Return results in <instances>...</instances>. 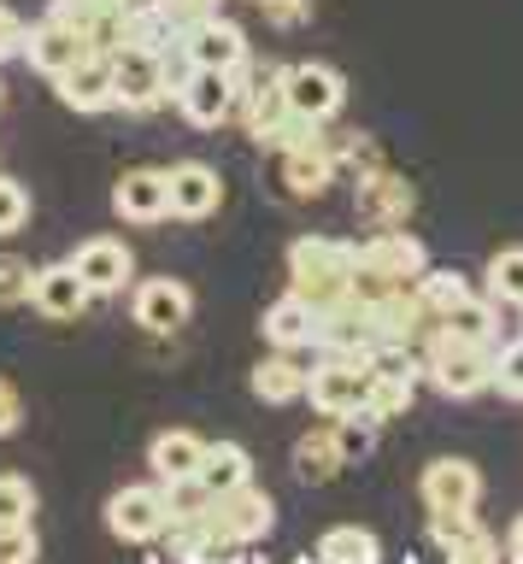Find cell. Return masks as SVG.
Returning <instances> with one entry per match:
<instances>
[{
  "label": "cell",
  "mask_w": 523,
  "mask_h": 564,
  "mask_svg": "<svg viewBox=\"0 0 523 564\" xmlns=\"http://www.w3.org/2000/svg\"><path fill=\"white\" fill-rule=\"evenodd\" d=\"M424 382L447 400H477L494 388V341H465L435 324L424 335Z\"/></svg>",
  "instance_id": "6da1fadb"
},
{
  "label": "cell",
  "mask_w": 523,
  "mask_h": 564,
  "mask_svg": "<svg viewBox=\"0 0 523 564\" xmlns=\"http://www.w3.org/2000/svg\"><path fill=\"white\" fill-rule=\"evenodd\" d=\"M359 271V247L341 236H301L288 241V289L306 294L312 306H336L353 289Z\"/></svg>",
  "instance_id": "7a4b0ae2"
},
{
  "label": "cell",
  "mask_w": 523,
  "mask_h": 564,
  "mask_svg": "<svg viewBox=\"0 0 523 564\" xmlns=\"http://www.w3.org/2000/svg\"><path fill=\"white\" fill-rule=\"evenodd\" d=\"M371 359H341L324 352L318 370H306V400L318 405V417H347V412H371Z\"/></svg>",
  "instance_id": "3957f363"
},
{
  "label": "cell",
  "mask_w": 523,
  "mask_h": 564,
  "mask_svg": "<svg viewBox=\"0 0 523 564\" xmlns=\"http://www.w3.org/2000/svg\"><path fill=\"white\" fill-rule=\"evenodd\" d=\"M417 494H424L429 518H465L482 506V470L470 458H429L417 470Z\"/></svg>",
  "instance_id": "277c9868"
},
{
  "label": "cell",
  "mask_w": 523,
  "mask_h": 564,
  "mask_svg": "<svg viewBox=\"0 0 523 564\" xmlns=\"http://www.w3.org/2000/svg\"><path fill=\"white\" fill-rule=\"evenodd\" d=\"M271 171H276V188H283L288 200H318V194H329V183L341 176V159L318 130V135H306V141H294V148L276 153Z\"/></svg>",
  "instance_id": "5b68a950"
},
{
  "label": "cell",
  "mask_w": 523,
  "mask_h": 564,
  "mask_svg": "<svg viewBox=\"0 0 523 564\" xmlns=\"http://www.w3.org/2000/svg\"><path fill=\"white\" fill-rule=\"evenodd\" d=\"M107 523H112V535L118 541H160L171 535V500H165V482H142V488H118L112 500H107Z\"/></svg>",
  "instance_id": "8992f818"
},
{
  "label": "cell",
  "mask_w": 523,
  "mask_h": 564,
  "mask_svg": "<svg viewBox=\"0 0 523 564\" xmlns=\"http://www.w3.org/2000/svg\"><path fill=\"white\" fill-rule=\"evenodd\" d=\"M283 95L288 106L301 112L306 123H336L341 118V106H347V77L336 65H318V59H306V65H288L283 70Z\"/></svg>",
  "instance_id": "52a82bcc"
},
{
  "label": "cell",
  "mask_w": 523,
  "mask_h": 564,
  "mask_svg": "<svg viewBox=\"0 0 523 564\" xmlns=\"http://www.w3.org/2000/svg\"><path fill=\"white\" fill-rule=\"evenodd\" d=\"M112 88L124 112H160V106H171L165 65L153 47H112Z\"/></svg>",
  "instance_id": "ba28073f"
},
{
  "label": "cell",
  "mask_w": 523,
  "mask_h": 564,
  "mask_svg": "<svg viewBox=\"0 0 523 564\" xmlns=\"http://www.w3.org/2000/svg\"><path fill=\"white\" fill-rule=\"evenodd\" d=\"M353 212L371 229H400L417 212V188L406 183L400 171H364V176H353Z\"/></svg>",
  "instance_id": "9c48e42d"
},
{
  "label": "cell",
  "mask_w": 523,
  "mask_h": 564,
  "mask_svg": "<svg viewBox=\"0 0 523 564\" xmlns=\"http://www.w3.org/2000/svg\"><path fill=\"white\" fill-rule=\"evenodd\" d=\"M89 47H95L89 30L72 24V18H59V12H47L36 30H24V59H30V70H36V77H47V83H54L65 65H77Z\"/></svg>",
  "instance_id": "30bf717a"
},
{
  "label": "cell",
  "mask_w": 523,
  "mask_h": 564,
  "mask_svg": "<svg viewBox=\"0 0 523 564\" xmlns=\"http://www.w3.org/2000/svg\"><path fill=\"white\" fill-rule=\"evenodd\" d=\"M54 95L72 106V112H112V106H118L112 53H107V47H89L77 65H65L59 77H54Z\"/></svg>",
  "instance_id": "8fae6325"
},
{
  "label": "cell",
  "mask_w": 523,
  "mask_h": 564,
  "mask_svg": "<svg viewBox=\"0 0 523 564\" xmlns=\"http://www.w3.org/2000/svg\"><path fill=\"white\" fill-rule=\"evenodd\" d=\"M130 312L148 335H177L188 317H195V289L177 282V276H148V282H135Z\"/></svg>",
  "instance_id": "7c38bea8"
},
{
  "label": "cell",
  "mask_w": 523,
  "mask_h": 564,
  "mask_svg": "<svg viewBox=\"0 0 523 564\" xmlns=\"http://www.w3.org/2000/svg\"><path fill=\"white\" fill-rule=\"evenodd\" d=\"M112 212L124 224H165L171 218V171L135 165L112 183Z\"/></svg>",
  "instance_id": "4fadbf2b"
},
{
  "label": "cell",
  "mask_w": 523,
  "mask_h": 564,
  "mask_svg": "<svg viewBox=\"0 0 523 564\" xmlns=\"http://www.w3.org/2000/svg\"><path fill=\"white\" fill-rule=\"evenodd\" d=\"M213 523H218V535H230L236 546H253L259 535H271L276 500L265 488L241 482V488H230V494H218V500H213Z\"/></svg>",
  "instance_id": "5bb4252c"
},
{
  "label": "cell",
  "mask_w": 523,
  "mask_h": 564,
  "mask_svg": "<svg viewBox=\"0 0 523 564\" xmlns=\"http://www.w3.org/2000/svg\"><path fill=\"white\" fill-rule=\"evenodd\" d=\"M177 106L195 130H224L236 118V77L230 70H213V65H195V77L183 83Z\"/></svg>",
  "instance_id": "9a60e30c"
},
{
  "label": "cell",
  "mask_w": 523,
  "mask_h": 564,
  "mask_svg": "<svg viewBox=\"0 0 523 564\" xmlns=\"http://www.w3.org/2000/svg\"><path fill=\"white\" fill-rule=\"evenodd\" d=\"M359 264L377 276H394V282H417L429 271V253H424V241L400 224V229H371V241L359 247Z\"/></svg>",
  "instance_id": "2e32d148"
},
{
  "label": "cell",
  "mask_w": 523,
  "mask_h": 564,
  "mask_svg": "<svg viewBox=\"0 0 523 564\" xmlns=\"http://www.w3.org/2000/svg\"><path fill=\"white\" fill-rule=\"evenodd\" d=\"M89 300H95V289L83 282V271L72 259H65V264H42L36 289H30V306H36L42 317H59V324L83 317V312H89Z\"/></svg>",
  "instance_id": "e0dca14e"
},
{
  "label": "cell",
  "mask_w": 523,
  "mask_h": 564,
  "mask_svg": "<svg viewBox=\"0 0 523 564\" xmlns=\"http://www.w3.org/2000/svg\"><path fill=\"white\" fill-rule=\"evenodd\" d=\"M218 206H224V176L213 165H200V159L171 165V218L200 224V218H213Z\"/></svg>",
  "instance_id": "ac0fdd59"
},
{
  "label": "cell",
  "mask_w": 523,
  "mask_h": 564,
  "mask_svg": "<svg viewBox=\"0 0 523 564\" xmlns=\"http://www.w3.org/2000/svg\"><path fill=\"white\" fill-rule=\"evenodd\" d=\"M72 264L83 271V282L95 289V300L100 294H124L130 289V276H135V253L124 241H112V236H89L72 253Z\"/></svg>",
  "instance_id": "d6986e66"
},
{
  "label": "cell",
  "mask_w": 523,
  "mask_h": 564,
  "mask_svg": "<svg viewBox=\"0 0 523 564\" xmlns=\"http://www.w3.org/2000/svg\"><path fill=\"white\" fill-rule=\"evenodd\" d=\"M183 47L195 65H213V70H236L241 59H248V30L236 24V18H200V24L183 30Z\"/></svg>",
  "instance_id": "ffe728a7"
},
{
  "label": "cell",
  "mask_w": 523,
  "mask_h": 564,
  "mask_svg": "<svg viewBox=\"0 0 523 564\" xmlns=\"http://www.w3.org/2000/svg\"><path fill=\"white\" fill-rule=\"evenodd\" d=\"M259 335H265L271 347H283V352H294V347H312L318 341V306H312L306 294H276L271 306H265V317H259Z\"/></svg>",
  "instance_id": "44dd1931"
},
{
  "label": "cell",
  "mask_w": 523,
  "mask_h": 564,
  "mask_svg": "<svg viewBox=\"0 0 523 564\" xmlns=\"http://www.w3.org/2000/svg\"><path fill=\"white\" fill-rule=\"evenodd\" d=\"M429 535H435V546H442V558H453V564L505 558V541L488 535V529L477 523V511H465V518H429Z\"/></svg>",
  "instance_id": "7402d4cb"
},
{
  "label": "cell",
  "mask_w": 523,
  "mask_h": 564,
  "mask_svg": "<svg viewBox=\"0 0 523 564\" xmlns=\"http://www.w3.org/2000/svg\"><path fill=\"white\" fill-rule=\"evenodd\" d=\"M253 394L265 400V405H294V400H306V370L294 365L283 347H271L265 359L253 365Z\"/></svg>",
  "instance_id": "603a6c76"
},
{
  "label": "cell",
  "mask_w": 523,
  "mask_h": 564,
  "mask_svg": "<svg viewBox=\"0 0 523 564\" xmlns=\"http://www.w3.org/2000/svg\"><path fill=\"white\" fill-rule=\"evenodd\" d=\"M200 453H206V441L195 430H160V435H153V447H148V465H153L160 482H177V476L200 470Z\"/></svg>",
  "instance_id": "cb8c5ba5"
},
{
  "label": "cell",
  "mask_w": 523,
  "mask_h": 564,
  "mask_svg": "<svg viewBox=\"0 0 523 564\" xmlns=\"http://www.w3.org/2000/svg\"><path fill=\"white\" fill-rule=\"evenodd\" d=\"M341 470H347V458L336 447V430H306L301 441H294V476H301L306 488L336 482Z\"/></svg>",
  "instance_id": "d4e9b609"
},
{
  "label": "cell",
  "mask_w": 523,
  "mask_h": 564,
  "mask_svg": "<svg viewBox=\"0 0 523 564\" xmlns=\"http://www.w3.org/2000/svg\"><path fill=\"white\" fill-rule=\"evenodd\" d=\"M200 482L213 488V494H230L241 482H253V458L241 441H206V453H200Z\"/></svg>",
  "instance_id": "484cf974"
},
{
  "label": "cell",
  "mask_w": 523,
  "mask_h": 564,
  "mask_svg": "<svg viewBox=\"0 0 523 564\" xmlns=\"http://www.w3.org/2000/svg\"><path fill=\"white\" fill-rule=\"evenodd\" d=\"M442 329L465 335V341H494V335H500V300L488 294V289H482V294L470 289L453 312H442Z\"/></svg>",
  "instance_id": "4316f807"
},
{
  "label": "cell",
  "mask_w": 523,
  "mask_h": 564,
  "mask_svg": "<svg viewBox=\"0 0 523 564\" xmlns=\"http://www.w3.org/2000/svg\"><path fill=\"white\" fill-rule=\"evenodd\" d=\"M312 553H318L324 564H377L382 541L364 523H336V529H324V541L312 546Z\"/></svg>",
  "instance_id": "83f0119b"
},
{
  "label": "cell",
  "mask_w": 523,
  "mask_h": 564,
  "mask_svg": "<svg viewBox=\"0 0 523 564\" xmlns=\"http://www.w3.org/2000/svg\"><path fill=\"white\" fill-rule=\"evenodd\" d=\"M482 289L500 300V306H517L523 312V247H505V253L488 259L482 271Z\"/></svg>",
  "instance_id": "f1b7e54d"
},
{
  "label": "cell",
  "mask_w": 523,
  "mask_h": 564,
  "mask_svg": "<svg viewBox=\"0 0 523 564\" xmlns=\"http://www.w3.org/2000/svg\"><path fill=\"white\" fill-rule=\"evenodd\" d=\"M377 441H382V423H377L371 412H347V417H336V447H341L347 465L371 458V453H377Z\"/></svg>",
  "instance_id": "f546056e"
},
{
  "label": "cell",
  "mask_w": 523,
  "mask_h": 564,
  "mask_svg": "<svg viewBox=\"0 0 523 564\" xmlns=\"http://www.w3.org/2000/svg\"><path fill=\"white\" fill-rule=\"evenodd\" d=\"M417 294H424V306L442 317V312H453L459 300L470 294V282L459 276V271H447V264H429L424 276H417Z\"/></svg>",
  "instance_id": "4dcf8cb0"
},
{
  "label": "cell",
  "mask_w": 523,
  "mask_h": 564,
  "mask_svg": "<svg viewBox=\"0 0 523 564\" xmlns=\"http://www.w3.org/2000/svg\"><path fill=\"white\" fill-rule=\"evenodd\" d=\"M412 394H417V377H377L371 382V417L377 423H394L412 405Z\"/></svg>",
  "instance_id": "1f68e13d"
},
{
  "label": "cell",
  "mask_w": 523,
  "mask_h": 564,
  "mask_svg": "<svg viewBox=\"0 0 523 564\" xmlns=\"http://www.w3.org/2000/svg\"><path fill=\"white\" fill-rule=\"evenodd\" d=\"M165 500H171V518H206L218 494L200 476H177V482H165Z\"/></svg>",
  "instance_id": "d6a6232c"
},
{
  "label": "cell",
  "mask_w": 523,
  "mask_h": 564,
  "mask_svg": "<svg viewBox=\"0 0 523 564\" xmlns=\"http://www.w3.org/2000/svg\"><path fill=\"white\" fill-rule=\"evenodd\" d=\"M30 289H36V264L0 253V306H30Z\"/></svg>",
  "instance_id": "836d02e7"
},
{
  "label": "cell",
  "mask_w": 523,
  "mask_h": 564,
  "mask_svg": "<svg viewBox=\"0 0 523 564\" xmlns=\"http://www.w3.org/2000/svg\"><path fill=\"white\" fill-rule=\"evenodd\" d=\"M36 518V488L19 470H0V523H30Z\"/></svg>",
  "instance_id": "e575fe53"
},
{
  "label": "cell",
  "mask_w": 523,
  "mask_h": 564,
  "mask_svg": "<svg viewBox=\"0 0 523 564\" xmlns=\"http://www.w3.org/2000/svg\"><path fill=\"white\" fill-rule=\"evenodd\" d=\"M494 394H505V400H523V341H505V347H494Z\"/></svg>",
  "instance_id": "d590c367"
},
{
  "label": "cell",
  "mask_w": 523,
  "mask_h": 564,
  "mask_svg": "<svg viewBox=\"0 0 523 564\" xmlns=\"http://www.w3.org/2000/svg\"><path fill=\"white\" fill-rule=\"evenodd\" d=\"M336 159H341L347 176H364V171H382V165H389L371 135H347V141H336Z\"/></svg>",
  "instance_id": "8d00e7d4"
},
{
  "label": "cell",
  "mask_w": 523,
  "mask_h": 564,
  "mask_svg": "<svg viewBox=\"0 0 523 564\" xmlns=\"http://www.w3.org/2000/svg\"><path fill=\"white\" fill-rule=\"evenodd\" d=\"M42 558V541L30 523H0V564H30Z\"/></svg>",
  "instance_id": "74e56055"
},
{
  "label": "cell",
  "mask_w": 523,
  "mask_h": 564,
  "mask_svg": "<svg viewBox=\"0 0 523 564\" xmlns=\"http://www.w3.org/2000/svg\"><path fill=\"white\" fill-rule=\"evenodd\" d=\"M118 7H124V0H54V12H59V18H72V24H83V30H89V42H95V30L107 24V18H112Z\"/></svg>",
  "instance_id": "f35d334b"
},
{
  "label": "cell",
  "mask_w": 523,
  "mask_h": 564,
  "mask_svg": "<svg viewBox=\"0 0 523 564\" xmlns=\"http://www.w3.org/2000/svg\"><path fill=\"white\" fill-rule=\"evenodd\" d=\"M30 218V188L12 183V176H0V236H19Z\"/></svg>",
  "instance_id": "ab89813d"
},
{
  "label": "cell",
  "mask_w": 523,
  "mask_h": 564,
  "mask_svg": "<svg viewBox=\"0 0 523 564\" xmlns=\"http://www.w3.org/2000/svg\"><path fill=\"white\" fill-rule=\"evenodd\" d=\"M253 7L265 12L271 30H301L306 18H312V0H253Z\"/></svg>",
  "instance_id": "60d3db41"
},
{
  "label": "cell",
  "mask_w": 523,
  "mask_h": 564,
  "mask_svg": "<svg viewBox=\"0 0 523 564\" xmlns=\"http://www.w3.org/2000/svg\"><path fill=\"white\" fill-rule=\"evenodd\" d=\"M160 65H165V88H171V106H177L183 83L195 77V59H188V47H183V42H171V47L160 53Z\"/></svg>",
  "instance_id": "b9f144b4"
},
{
  "label": "cell",
  "mask_w": 523,
  "mask_h": 564,
  "mask_svg": "<svg viewBox=\"0 0 523 564\" xmlns=\"http://www.w3.org/2000/svg\"><path fill=\"white\" fill-rule=\"evenodd\" d=\"M19 423H24V394H19L7 377H0V441L19 435Z\"/></svg>",
  "instance_id": "7bdbcfd3"
},
{
  "label": "cell",
  "mask_w": 523,
  "mask_h": 564,
  "mask_svg": "<svg viewBox=\"0 0 523 564\" xmlns=\"http://www.w3.org/2000/svg\"><path fill=\"white\" fill-rule=\"evenodd\" d=\"M160 7L188 30V24H200V18H213V12H218V0H160Z\"/></svg>",
  "instance_id": "ee69618b"
},
{
  "label": "cell",
  "mask_w": 523,
  "mask_h": 564,
  "mask_svg": "<svg viewBox=\"0 0 523 564\" xmlns=\"http://www.w3.org/2000/svg\"><path fill=\"white\" fill-rule=\"evenodd\" d=\"M12 53H24V24L12 18V7H0V59H12Z\"/></svg>",
  "instance_id": "f6af8a7d"
},
{
  "label": "cell",
  "mask_w": 523,
  "mask_h": 564,
  "mask_svg": "<svg viewBox=\"0 0 523 564\" xmlns=\"http://www.w3.org/2000/svg\"><path fill=\"white\" fill-rule=\"evenodd\" d=\"M505 558H517V564H523V518L512 523V535H505Z\"/></svg>",
  "instance_id": "bcb514c9"
},
{
  "label": "cell",
  "mask_w": 523,
  "mask_h": 564,
  "mask_svg": "<svg viewBox=\"0 0 523 564\" xmlns=\"http://www.w3.org/2000/svg\"><path fill=\"white\" fill-rule=\"evenodd\" d=\"M0 100H7V95H0Z\"/></svg>",
  "instance_id": "7dc6e473"
}]
</instances>
